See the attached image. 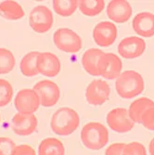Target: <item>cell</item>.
I'll return each mask as SVG.
<instances>
[{"mask_svg":"<svg viewBox=\"0 0 154 155\" xmlns=\"http://www.w3.org/2000/svg\"><path fill=\"white\" fill-rule=\"evenodd\" d=\"M79 124L78 114L69 107H62L57 110L50 120L52 131L59 136L71 135L77 129Z\"/></svg>","mask_w":154,"mask_h":155,"instance_id":"cell-1","label":"cell"},{"mask_svg":"<svg viewBox=\"0 0 154 155\" xmlns=\"http://www.w3.org/2000/svg\"><path fill=\"white\" fill-rule=\"evenodd\" d=\"M144 79L136 71H125L116 79L115 89L122 98H133L141 94L144 91Z\"/></svg>","mask_w":154,"mask_h":155,"instance_id":"cell-2","label":"cell"},{"mask_svg":"<svg viewBox=\"0 0 154 155\" xmlns=\"http://www.w3.org/2000/svg\"><path fill=\"white\" fill-rule=\"evenodd\" d=\"M84 146L92 150H100L109 142V132L106 126L99 122L87 123L81 131Z\"/></svg>","mask_w":154,"mask_h":155,"instance_id":"cell-3","label":"cell"},{"mask_svg":"<svg viewBox=\"0 0 154 155\" xmlns=\"http://www.w3.org/2000/svg\"><path fill=\"white\" fill-rule=\"evenodd\" d=\"M82 65L89 74L102 76L108 65L107 53L99 48H89L83 55Z\"/></svg>","mask_w":154,"mask_h":155,"instance_id":"cell-4","label":"cell"},{"mask_svg":"<svg viewBox=\"0 0 154 155\" xmlns=\"http://www.w3.org/2000/svg\"><path fill=\"white\" fill-rule=\"evenodd\" d=\"M53 42L60 50L67 53H76L82 48V39L69 28H60L53 35Z\"/></svg>","mask_w":154,"mask_h":155,"instance_id":"cell-5","label":"cell"},{"mask_svg":"<svg viewBox=\"0 0 154 155\" xmlns=\"http://www.w3.org/2000/svg\"><path fill=\"white\" fill-rule=\"evenodd\" d=\"M34 90L39 97L40 105L43 107H53L61 97V90L56 83L49 80H42L36 83Z\"/></svg>","mask_w":154,"mask_h":155,"instance_id":"cell-6","label":"cell"},{"mask_svg":"<svg viewBox=\"0 0 154 155\" xmlns=\"http://www.w3.org/2000/svg\"><path fill=\"white\" fill-rule=\"evenodd\" d=\"M52 11L46 6H37L34 8L29 15V23L32 29L38 33L43 34L51 29L53 25Z\"/></svg>","mask_w":154,"mask_h":155,"instance_id":"cell-7","label":"cell"},{"mask_svg":"<svg viewBox=\"0 0 154 155\" xmlns=\"http://www.w3.org/2000/svg\"><path fill=\"white\" fill-rule=\"evenodd\" d=\"M106 121L110 128L118 133L130 131L135 124L125 108H115L110 110L106 116Z\"/></svg>","mask_w":154,"mask_h":155,"instance_id":"cell-8","label":"cell"},{"mask_svg":"<svg viewBox=\"0 0 154 155\" xmlns=\"http://www.w3.org/2000/svg\"><path fill=\"white\" fill-rule=\"evenodd\" d=\"M110 87L109 84L103 80H93L87 87V101L93 106H100L104 104L110 97Z\"/></svg>","mask_w":154,"mask_h":155,"instance_id":"cell-9","label":"cell"},{"mask_svg":"<svg viewBox=\"0 0 154 155\" xmlns=\"http://www.w3.org/2000/svg\"><path fill=\"white\" fill-rule=\"evenodd\" d=\"M14 105L20 114H34L40 106L39 97L34 89H21L16 95Z\"/></svg>","mask_w":154,"mask_h":155,"instance_id":"cell-10","label":"cell"},{"mask_svg":"<svg viewBox=\"0 0 154 155\" xmlns=\"http://www.w3.org/2000/svg\"><path fill=\"white\" fill-rule=\"evenodd\" d=\"M117 37V27L110 21H101L93 30V38L100 47L108 48L113 45Z\"/></svg>","mask_w":154,"mask_h":155,"instance_id":"cell-11","label":"cell"},{"mask_svg":"<svg viewBox=\"0 0 154 155\" xmlns=\"http://www.w3.org/2000/svg\"><path fill=\"white\" fill-rule=\"evenodd\" d=\"M146 50V42L144 39L136 36L123 38L118 46V52L124 59H136Z\"/></svg>","mask_w":154,"mask_h":155,"instance_id":"cell-12","label":"cell"},{"mask_svg":"<svg viewBox=\"0 0 154 155\" xmlns=\"http://www.w3.org/2000/svg\"><path fill=\"white\" fill-rule=\"evenodd\" d=\"M38 121L34 114H17L13 116L11 120V129L18 136H30L37 127Z\"/></svg>","mask_w":154,"mask_h":155,"instance_id":"cell-13","label":"cell"},{"mask_svg":"<svg viewBox=\"0 0 154 155\" xmlns=\"http://www.w3.org/2000/svg\"><path fill=\"white\" fill-rule=\"evenodd\" d=\"M61 64L60 59L53 53H40L37 59L38 73L48 77H55L61 72Z\"/></svg>","mask_w":154,"mask_h":155,"instance_id":"cell-14","label":"cell"},{"mask_svg":"<svg viewBox=\"0 0 154 155\" xmlns=\"http://www.w3.org/2000/svg\"><path fill=\"white\" fill-rule=\"evenodd\" d=\"M132 7L124 0H113L107 6V15L110 20L117 23L126 22L132 16Z\"/></svg>","mask_w":154,"mask_h":155,"instance_id":"cell-15","label":"cell"},{"mask_svg":"<svg viewBox=\"0 0 154 155\" xmlns=\"http://www.w3.org/2000/svg\"><path fill=\"white\" fill-rule=\"evenodd\" d=\"M135 32L143 37L154 35V14L150 12H140L133 20Z\"/></svg>","mask_w":154,"mask_h":155,"instance_id":"cell-16","label":"cell"},{"mask_svg":"<svg viewBox=\"0 0 154 155\" xmlns=\"http://www.w3.org/2000/svg\"><path fill=\"white\" fill-rule=\"evenodd\" d=\"M154 106V102L148 97H140L133 101L129 107V115L134 123L141 124L142 117L145 112Z\"/></svg>","mask_w":154,"mask_h":155,"instance_id":"cell-17","label":"cell"},{"mask_svg":"<svg viewBox=\"0 0 154 155\" xmlns=\"http://www.w3.org/2000/svg\"><path fill=\"white\" fill-rule=\"evenodd\" d=\"M38 155H65V148L60 139L48 137L41 141Z\"/></svg>","mask_w":154,"mask_h":155,"instance_id":"cell-18","label":"cell"},{"mask_svg":"<svg viewBox=\"0 0 154 155\" xmlns=\"http://www.w3.org/2000/svg\"><path fill=\"white\" fill-rule=\"evenodd\" d=\"M0 16L6 20H20L24 17V10L15 1H3L0 3Z\"/></svg>","mask_w":154,"mask_h":155,"instance_id":"cell-19","label":"cell"},{"mask_svg":"<svg viewBox=\"0 0 154 155\" xmlns=\"http://www.w3.org/2000/svg\"><path fill=\"white\" fill-rule=\"evenodd\" d=\"M39 54L40 53L37 51L29 52L21 59L20 69L23 75L27 77H33L39 74L37 70V59Z\"/></svg>","mask_w":154,"mask_h":155,"instance_id":"cell-20","label":"cell"},{"mask_svg":"<svg viewBox=\"0 0 154 155\" xmlns=\"http://www.w3.org/2000/svg\"><path fill=\"white\" fill-rule=\"evenodd\" d=\"M105 1L103 0H79L78 8L80 11L87 17H95L103 10Z\"/></svg>","mask_w":154,"mask_h":155,"instance_id":"cell-21","label":"cell"},{"mask_svg":"<svg viewBox=\"0 0 154 155\" xmlns=\"http://www.w3.org/2000/svg\"><path fill=\"white\" fill-rule=\"evenodd\" d=\"M107 60L108 65L102 76L110 80L115 79L121 74L123 69L122 61L116 54L113 53H107Z\"/></svg>","mask_w":154,"mask_h":155,"instance_id":"cell-22","label":"cell"},{"mask_svg":"<svg viewBox=\"0 0 154 155\" xmlns=\"http://www.w3.org/2000/svg\"><path fill=\"white\" fill-rule=\"evenodd\" d=\"M77 0H55L53 1V8L55 12L62 17L73 15L77 9Z\"/></svg>","mask_w":154,"mask_h":155,"instance_id":"cell-23","label":"cell"},{"mask_svg":"<svg viewBox=\"0 0 154 155\" xmlns=\"http://www.w3.org/2000/svg\"><path fill=\"white\" fill-rule=\"evenodd\" d=\"M15 66L13 53L4 48H0V74L10 73Z\"/></svg>","mask_w":154,"mask_h":155,"instance_id":"cell-24","label":"cell"},{"mask_svg":"<svg viewBox=\"0 0 154 155\" xmlns=\"http://www.w3.org/2000/svg\"><path fill=\"white\" fill-rule=\"evenodd\" d=\"M13 97V87L11 84L0 78V107L7 106Z\"/></svg>","mask_w":154,"mask_h":155,"instance_id":"cell-25","label":"cell"},{"mask_svg":"<svg viewBox=\"0 0 154 155\" xmlns=\"http://www.w3.org/2000/svg\"><path fill=\"white\" fill-rule=\"evenodd\" d=\"M17 145L7 137H0V155H15Z\"/></svg>","mask_w":154,"mask_h":155,"instance_id":"cell-26","label":"cell"},{"mask_svg":"<svg viewBox=\"0 0 154 155\" xmlns=\"http://www.w3.org/2000/svg\"><path fill=\"white\" fill-rule=\"evenodd\" d=\"M123 155H147V151L141 143L131 142L125 145Z\"/></svg>","mask_w":154,"mask_h":155,"instance_id":"cell-27","label":"cell"},{"mask_svg":"<svg viewBox=\"0 0 154 155\" xmlns=\"http://www.w3.org/2000/svg\"><path fill=\"white\" fill-rule=\"evenodd\" d=\"M141 124L147 129L154 131V106L149 108L144 114Z\"/></svg>","mask_w":154,"mask_h":155,"instance_id":"cell-28","label":"cell"},{"mask_svg":"<svg viewBox=\"0 0 154 155\" xmlns=\"http://www.w3.org/2000/svg\"><path fill=\"white\" fill-rule=\"evenodd\" d=\"M125 145L126 144H124V143H113V144H111L106 150L105 155H123Z\"/></svg>","mask_w":154,"mask_h":155,"instance_id":"cell-29","label":"cell"},{"mask_svg":"<svg viewBox=\"0 0 154 155\" xmlns=\"http://www.w3.org/2000/svg\"><path fill=\"white\" fill-rule=\"evenodd\" d=\"M15 155H36V153L31 146L27 144H22L17 146Z\"/></svg>","mask_w":154,"mask_h":155,"instance_id":"cell-30","label":"cell"},{"mask_svg":"<svg viewBox=\"0 0 154 155\" xmlns=\"http://www.w3.org/2000/svg\"><path fill=\"white\" fill-rule=\"evenodd\" d=\"M149 150L150 155H154V137L151 139V141H150V143H149Z\"/></svg>","mask_w":154,"mask_h":155,"instance_id":"cell-31","label":"cell"}]
</instances>
